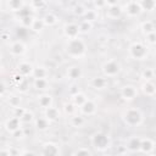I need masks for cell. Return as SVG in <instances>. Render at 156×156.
I'll use <instances>...</instances> for the list:
<instances>
[{"label": "cell", "mask_w": 156, "mask_h": 156, "mask_svg": "<svg viewBox=\"0 0 156 156\" xmlns=\"http://www.w3.org/2000/svg\"><path fill=\"white\" fill-rule=\"evenodd\" d=\"M65 51L66 54L72 58H80L87 52V45L83 39L79 37L73 39H67L65 44Z\"/></svg>", "instance_id": "6da1fadb"}, {"label": "cell", "mask_w": 156, "mask_h": 156, "mask_svg": "<svg viewBox=\"0 0 156 156\" xmlns=\"http://www.w3.org/2000/svg\"><path fill=\"white\" fill-rule=\"evenodd\" d=\"M122 121L127 127L134 128V127H139L143 121H144V116L143 112L136 108V107H128L122 112Z\"/></svg>", "instance_id": "7a4b0ae2"}, {"label": "cell", "mask_w": 156, "mask_h": 156, "mask_svg": "<svg viewBox=\"0 0 156 156\" xmlns=\"http://www.w3.org/2000/svg\"><path fill=\"white\" fill-rule=\"evenodd\" d=\"M128 54L134 60H138V61H141V60H145L149 55V48L141 43V41H134L129 45L128 48Z\"/></svg>", "instance_id": "3957f363"}, {"label": "cell", "mask_w": 156, "mask_h": 156, "mask_svg": "<svg viewBox=\"0 0 156 156\" xmlns=\"http://www.w3.org/2000/svg\"><path fill=\"white\" fill-rule=\"evenodd\" d=\"M101 71H102L105 77H108V78L116 77L121 72V63L116 58H110L102 63Z\"/></svg>", "instance_id": "277c9868"}, {"label": "cell", "mask_w": 156, "mask_h": 156, "mask_svg": "<svg viewBox=\"0 0 156 156\" xmlns=\"http://www.w3.org/2000/svg\"><path fill=\"white\" fill-rule=\"evenodd\" d=\"M110 138L102 132H96L91 135V145L99 151L106 150L107 147H110Z\"/></svg>", "instance_id": "5b68a950"}, {"label": "cell", "mask_w": 156, "mask_h": 156, "mask_svg": "<svg viewBox=\"0 0 156 156\" xmlns=\"http://www.w3.org/2000/svg\"><path fill=\"white\" fill-rule=\"evenodd\" d=\"M123 12H126L129 17H136L143 12V9L138 0H130V1L126 2L124 7H123Z\"/></svg>", "instance_id": "8992f818"}, {"label": "cell", "mask_w": 156, "mask_h": 156, "mask_svg": "<svg viewBox=\"0 0 156 156\" xmlns=\"http://www.w3.org/2000/svg\"><path fill=\"white\" fill-rule=\"evenodd\" d=\"M63 34H65V37L67 39H73V38L79 37V34H80L79 24L78 23H74V22L66 23L63 26Z\"/></svg>", "instance_id": "52a82bcc"}, {"label": "cell", "mask_w": 156, "mask_h": 156, "mask_svg": "<svg viewBox=\"0 0 156 156\" xmlns=\"http://www.w3.org/2000/svg\"><path fill=\"white\" fill-rule=\"evenodd\" d=\"M138 96V89L136 87L132 85V84H127L124 87L121 88V98L123 100H127V101H130L133 99H135Z\"/></svg>", "instance_id": "ba28073f"}, {"label": "cell", "mask_w": 156, "mask_h": 156, "mask_svg": "<svg viewBox=\"0 0 156 156\" xmlns=\"http://www.w3.org/2000/svg\"><path fill=\"white\" fill-rule=\"evenodd\" d=\"M4 127H5V129H6L9 133H13L15 130H17L18 128L22 127V121H21L20 117H17V116L13 115L12 117H10V118H7V119L5 121Z\"/></svg>", "instance_id": "9c48e42d"}, {"label": "cell", "mask_w": 156, "mask_h": 156, "mask_svg": "<svg viewBox=\"0 0 156 156\" xmlns=\"http://www.w3.org/2000/svg\"><path fill=\"white\" fill-rule=\"evenodd\" d=\"M96 110H98V106H96L95 101H93L91 99H88V100L79 107V111H80V113H82L83 116H93V115H95Z\"/></svg>", "instance_id": "30bf717a"}, {"label": "cell", "mask_w": 156, "mask_h": 156, "mask_svg": "<svg viewBox=\"0 0 156 156\" xmlns=\"http://www.w3.org/2000/svg\"><path fill=\"white\" fill-rule=\"evenodd\" d=\"M9 50L13 56H22L26 52V45L21 40H15L9 45Z\"/></svg>", "instance_id": "8fae6325"}, {"label": "cell", "mask_w": 156, "mask_h": 156, "mask_svg": "<svg viewBox=\"0 0 156 156\" xmlns=\"http://www.w3.org/2000/svg\"><path fill=\"white\" fill-rule=\"evenodd\" d=\"M106 17L110 20H117L122 16L123 13V7H121L118 4L117 5H110L106 7Z\"/></svg>", "instance_id": "7c38bea8"}, {"label": "cell", "mask_w": 156, "mask_h": 156, "mask_svg": "<svg viewBox=\"0 0 156 156\" xmlns=\"http://www.w3.org/2000/svg\"><path fill=\"white\" fill-rule=\"evenodd\" d=\"M140 144H141V138L136 135H132L128 138L126 146L129 152H139L140 151Z\"/></svg>", "instance_id": "4fadbf2b"}, {"label": "cell", "mask_w": 156, "mask_h": 156, "mask_svg": "<svg viewBox=\"0 0 156 156\" xmlns=\"http://www.w3.org/2000/svg\"><path fill=\"white\" fill-rule=\"evenodd\" d=\"M41 154L43 155H48V156H56V155H60V147H58L57 144L49 141V143L43 144Z\"/></svg>", "instance_id": "5bb4252c"}, {"label": "cell", "mask_w": 156, "mask_h": 156, "mask_svg": "<svg viewBox=\"0 0 156 156\" xmlns=\"http://www.w3.org/2000/svg\"><path fill=\"white\" fill-rule=\"evenodd\" d=\"M33 71H34V66L28 61H21L17 65V72L21 73L23 77L33 76Z\"/></svg>", "instance_id": "9a60e30c"}, {"label": "cell", "mask_w": 156, "mask_h": 156, "mask_svg": "<svg viewBox=\"0 0 156 156\" xmlns=\"http://www.w3.org/2000/svg\"><path fill=\"white\" fill-rule=\"evenodd\" d=\"M140 89H141L143 94L146 95V96H154V95H156V84L152 83V80H145L140 85Z\"/></svg>", "instance_id": "2e32d148"}, {"label": "cell", "mask_w": 156, "mask_h": 156, "mask_svg": "<svg viewBox=\"0 0 156 156\" xmlns=\"http://www.w3.org/2000/svg\"><path fill=\"white\" fill-rule=\"evenodd\" d=\"M34 126H35V128H37L39 132H45V130H48V129L50 128L51 121L48 119L45 116H44V117H37V118L34 119Z\"/></svg>", "instance_id": "e0dca14e"}, {"label": "cell", "mask_w": 156, "mask_h": 156, "mask_svg": "<svg viewBox=\"0 0 156 156\" xmlns=\"http://www.w3.org/2000/svg\"><path fill=\"white\" fill-rule=\"evenodd\" d=\"M82 76H83V71H82V68L79 66L74 65V66L68 67V69H67V78L69 80H78L79 78H82Z\"/></svg>", "instance_id": "ac0fdd59"}, {"label": "cell", "mask_w": 156, "mask_h": 156, "mask_svg": "<svg viewBox=\"0 0 156 156\" xmlns=\"http://www.w3.org/2000/svg\"><path fill=\"white\" fill-rule=\"evenodd\" d=\"M155 149V141L150 138H143L140 144V152L143 154H150Z\"/></svg>", "instance_id": "d6986e66"}, {"label": "cell", "mask_w": 156, "mask_h": 156, "mask_svg": "<svg viewBox=\"0 0 156 156\" xmlns=\"http://www.w3.org/2000/svg\"><path fill=\"white\" fill-rule=\"evenodd\" d=\"M90 84H91V87L94 88V89H98V90H101V89H105L106 87H107V84H108V82H107V79H106V77L104 76V77H94L91 80H90Z\"/></svg>", "instance_id": "ffe728a7"}, {"label": "cell", "mask_w": 156, "mask_h": 156, "mask_svg": "<svg viewBox=\"0 0 156 156\" xmlns=\"http://www.w3.org/2000/svg\"><path fill=\"white\" fill-rule=\"evenodd\" d=\"M38 105L40 107H43L44 110L52 106V96L50 94H46V93H43L38 96Z\"/></svg>", "instance_id": "44dd1931"}, {"label": "cell", "mask_w": 156, "mask_h": 156, "mask_svg": "<svg viewBox=\"0 0 156 156\" xmlns=\"http://www.w3.org/2000/svg\"><path fill=\"white\" fill-rule=\"evenodd\" d=\"M6 5H7V9L12 12H20L26 6L23 0H6Z\"/></svg>", "instance_id": "7402d4cb"}, {"label": "cell", "mask_w": 156, "mask_h": 156, "mask_svg": "<svg viewBox=\"0 0 156 156\" xmlns=\"http://www.w3.org/2000/svg\"><path fill=\"white\" fill-rule=\"evenodd\" d=\"M60 110L57 108V107H54V106H50V107H48V108H45V112H44V116L48 118V119H50L51 122H54V121H57L58 118H60Z\"/></svg>", "instance_id": "603a6c76"}, {"label": "cell", "mask_w": 156, "mask_h": 156, "mask_svg": "<svg viewBox=\"0 0 156 156\" xmlns=\"http://www.w3.org/2000/svg\"><path fill=\"white\" fill-rule=\"evenodd\" d=\"M33 87L37 90H48L50 88V83L46 78H34L33 79Z\"/></svg>", "instance_id": "cb8c5ba5"}, {"label": "cell", "mask_w": 156, "mask_h": 156, "mask_svg": "<svg viewBox=\"0 0 156 156\" xmlns=\"http://www.w3.org/2000/svg\"><path fill=\"white\" fill-rule=\"evenodd\" d=\"M88 100V98L85 96V94L84 93H82V91H78L77 94H73V95H71V101L77 106V107H80L85 101Z\"/></svg>", "instance_id": "d4e9b609"}, {"label": "cell", "mask_w": 156, "mask_h": 156, "mask_svg": "<svg viewBox=\"0 0 156 156\" xmlns=\"http://www.w3.org/2000/svg\"><path fill=\"white\" fill-rule=\"evenodd\" d=\"M84 122H85V119H84V117H83L82 113H80V115L74 113V115L69 116V124H71L72 127H74V128L82 127V126L84 124Z\"/></svg>", "instance_id": "484cf974"}, {"label": "cell", "mask_w": 156, "mask_h": 156, "mask_svg": "<svg viewBox=\"0 0 156 156\" xmlns=\"http://www.w3.org/2000/svg\"><path fill=\"white\" fill-rule=\"evenodd\" d=\"M43 21H44L45 26L52 27V26H55V24L58 22V17H57L55 13H52V12H48V13H45V15H44Z\"/></svg>", "instance_id": "4316f807"}, {"label": "cell", "mask_w": 156, "mask_h": 156, "mask_svg": "<svg viewBox=\"0 0 156 156\" xmlns=\"http://www.w3.org/2000/svg\"><path fill=\"white\" fill-rule=\"evenodd\" d=\"M140 29H141V32L146 35V34H149V33H151V32L155 30V23H154L152 21L146 20V21L141 22V24H140Z\"/></svg>", "instance_id": "83f0119b"}, {"label": "cell", "mask_w": 156, "mask_h": 156, "mask_svg": "<svg viewBox=\"0 0 156 156\" xmlns=\"http://www.w3.org/2000/svg\"><path fill=\"white\" fill-rule=\"evenodd\" d=\"M143 11H152L156 9V0H138Z\"/></svg>", "instance_id": "f1b7e54d"}, {"label": "cell", "mask_w": 156, "mask_h": 156, "mask_svg": "<svg viewBox=\"0 0 156 156\" xmlns=\"http://www.w3.org/2000/svg\"><path fill=\"white\" fill-rule=\"evenodd\" d=\"M98 17H99L98 11L94 10V9H88V10L85 11V13L83 15V20L89 21V22H91V23H94V22L98 20Z\"/></svg>", "instance_id": "f546056e"}, {"label": "cell", "mask_w": 156, "mask_h": 156, "mask_svg": "<svg viewBox=\"0 0 156 156\" xmlns=\"http://www.w3.org/2000/svg\"><path fill=\"white\" fill-rule=\"evenodd\" d=\"M48 74H49V72L44 66H37V67H34L32 77L33 78H46Z\"/></svg>", "instance_id": "4dcf8cb0"}, {"label": "cell", "mask_w": 156, "mask_h": 156, "mask_svg": "<svg viewBox=\"0 0 156 156\" xmlns=\"http://www.w3.org/2000/svg\"><path fill=\"white\" fill-rule=\"evenodd\" d=\"M44 27H45V23H44L43 18H34V22H33L30 29L33 32H35V33H39V32H41L44 29Z\"/></svg>", "instance_id": "1f68e13d"}, {"label": "cell", "mask_w": 156, "mask_h": 156, "mask_svg": "<svg viewBox=\"0 0 156 156\" xmlns=\"http://www.w3.org/2000/svg\"><path fill=\"white\" fill-rule=\"evenodd\" d=\"M140 77H141L144 80H152V79L155 78V71H154L152 68H150V67H146V68H144V69L141 71Z\"/></svg>", "instance_id": "d6a6232c"}, {"label": "cell", "mask_w": 156, "mask_h": 156, "mask_svg": "<svg viewBox=\"0 0 156 156\" xmlns=\"http://www.w3.org/2000/svg\"><path fill=\"white\" fill-rule=\"evenodd\" d=\"M78 24H79V30H80V33H83V34H87V33H89V32L93 29V23L89 22V21L83 20V21H80Z\"/></svg>", "instance_id": "836d02e7"}, {"label": "cell", "mask_w": 156, "mask_h": 156, "mask_svg": "<svg viewBox=\"0 0 156 156\" xmlns=\"http://www.w3.org/2000/svg\"><path fill=\"white\" fill-rule=\"evenodd\" d=\"M76 110H77V106L72 101H68V102L63 104V112H65V115L72 116V115L76 113Z\"/></svg>", "instance_id": "e575fe53"}, {"label": "cell", "mask_w": 156, "mask_h": 156, "mask_svg": "<svg viewBox=\"0 0 156 156\" xmlns=\"http://www.w3.org/2000/svg\"><path fill=\"white\" fill-rule=\"evenodd\" d=\"M7 104L10 105V107H17L21 105V96L15 95V94H10L7 98Z\"/></svg>", "instance_id": "d590c367"}, {"label": "cell", "mask_w": 156, "mask_h": 156, "mask_svg": "<svg viewBox=\"0 0 156 156\" xmlns=\"http://www.w3.org/2000/svg\"><path fill=\"white\" fill-rule=\"evenodd\" d=\"M20 22H21V26L22 27H26V28H30L33 22H34V17L28 15V16H24V17H20Z\"/></svg>", "instance_id": "8d00e7d4"}, {"label": "cell", "mask_w": 156, "mask_h": 156, "mask_svg": "<svg viewBox=\"0 0 156 156\" xmlns=\"http://www.w3.org/2000/svg\"><path fill=\"white\" fill-rule=\"evenodd\" d=\"M46 6V1L45 0H32V2L29 4V7L33 9L34 11H38V10H41Z\"/></svg>", "instance_id": "74e56055"}, {"label": "cell", "mask_w": 156, "mask_h": 156, "mask_svg": "<svg viewBox=\"0 0 156 156\" xmlns=\"http://www.w3.org/2000/svg\"><path fill=\"white\" fill-rule=\"evenodd\" d=\"M85 11H87V9H85L84 5H82V4H76V5L73 6V9H72V12H73L76 16H78V17H83V15L85 13Z\"/></svg>", "instance_id": "f35d334b"}, {"label": "cell", "mask_w": 156, "mask_h": 156, "mask_svg": "<svg viewBox=\"0 0 156 156\" xmlns=\"http://www.w3.org/2000/svg\"><path fill=\"white\" fill-rule=\"evenodd\" d=\"M34 115H33V112L32 111H29V110H26V112L23 113V116L21 117V121H22V123H30V122H34Z\"/></svg>", "instance_id": "ab89813d"}, {"label": "cell", "mask_w": 156, "mask_h": 156, "mask_svg": "<svg viewBox=\"0 0 156 156\" xmlns=\"http://www.w3.org/2000/svg\"><path fill=\"white\" fill-rule=\"evenodd\" d=\"M72 155H78V156L85 155V156H88V155H93V151H91L90 149L85 147V146H80V147H78L77 150H74V151L72 152Z\"/></svg>", "instance_id": "60d3db41"}, {"label": "cell", "mask_w": 156, "mask_h": 156, "mask_svg": "<svg viewBox=\"0 0 156 156\" xmlns=\"http://www.w3.org/2000/svg\"><path fill=\"white\" fill-rule=\"evenodd\" d=\"M12 134V136L15 138V139H23L24 136H26V133H24V128H18L17 130H15L13 133H11Z\"/></svg>", "instance_id": "b9f144b4"}, {"label": "cell", "mask_w": 156, "mask_h": 156, "mask_svg": "<svg viewBox=\"0 0 156 156\" xmlns=\"http://www.w3.org/2000/svg\"><path fill=\"white\" fill-rule=\"evenodd\" d=\"M93 2H94L95 9H98V10H102V9H106L107 7L106 0H93Z\"/></svg>", "instance_id": "7bdbcfd3"}, {"label": "cell", "mask_w": 156, "mask_h": 156, "mask_svg": "<svg viewBox=\"0 0 156 156\" xmlns=\"http://www.w3.org/2000/svg\"><path fill=\"white\" fill-rule=\"evenodd\" d=\"M145 38H146V41H147L149 44H151V45L156 44V30H154V32L146 34Z\"/></svg>", "instance_id": "ee69618b"}, {"label": "cell", "mask_w": 156, "mask_h": 156, "mask_svg": "<svg viewBox=\"0 0 156 156\" xmlns=\"http://www.w3.org/2000/svg\"><path fill=\"white\" fill-rule=\"evenodd\" d=\"M26 110H27V108H24V107H21V106H17V107H13V115L21 118V117L23 116V113L26 112Z\"/></svg>", "instance_id": "f6af8a7d"}, {"label": "cell", "mask_w": 156, "mask_h": 156, "mask_svg": "<svg viewBox=\"0 0 156 156\" xmlns=\"http://www.w3.org/2000/svg\"><path fill=\"white\" fill-rule=\"evenodd\" d=\"M17 13H18V16H20V17H24V16L30 15V11H29V9H28V7H26V6H24V7H23L20 12H17Z\"/></svg>", "instance_id": "bcb514c9"}, {"label": "cell", "mask_w": 156, "mask_h": 156, "mask_svg": "<svg viewBox=\"0 0 156 156\" xmlns=\"http://www.w3.org/2000/svg\"><path fill=\"white\" fill-rule=\"evenodd\" d=\"M1 39H2V41H7V40L10 39V33L2 32V33H1Z\"/></svg>", "instance_id": "7dc6e473"}, {"label": "cell", "mask_w": 156, "mask_h": 156, "mask_svg": "<svg viewBox=\"0 0 156 156\" xmlns=\"http://www.w3.org/2000/svg\"><path fill=\"white\" fill-rule=\"evenodd\" d=\"M79 91V89L77 88V85H72V88L69 89V95H73V94H77Z\"/></svg>", "instance_id": "c3c4849f"}, {"label": "cell", "mask_w": 156, "mask_h": 156, "mask_svg": "<svg viewBox=\"0 0 156 156\" xmlns=\"http://www.w3.org/2000/svg\"><path fill=\"white\" fill-rule=\"evenodd\" d=\"M98 38H99V41H101V43H105V41H107V39H108L107 35H99Z\"/></svg>", "instance_id": "681fc988"}, {"label": "cell", "mask_w": 156, "mask_h": 156, "mask_svg": "<svg viewBox=\"0 0 156 156\" xmlns=\"http://www.w3.org/2000/svg\"><path fill=\"white\" fill-rule=\"evenodd\" d=\"M106 2H107V6H110V5H117L119 2V0H106Z\"/></svg>", "instance_id": "f907efd6"}, {"label": "cell", "mask_w": 156, "mask_h": 156, "mask_svg": "<svg viewBox=\"0 0 156 156\" xmlns=\"http://www.w3.org/2000/svg\"><path fill=\"white\" fill-rule=\"evenodd\" d=\"M23 2L27 5V4H30V2H32V0H23Z\"/></svg>", "instance_id": "816d5d0a"}, {"label": "cell", "mask_w": 156, "mask_h": 156, "mask_svg": "<svg viewBox=\"0 0 156 156\" xmlns=\"http://www.w3.org/2000/svg\"><path fill=\"white\" fill-rule=\"evenodd\" d=\"M45 1H46V2H49V1H51V0H45Z\"/></svg>", "instance_id": "f5cc1de1"}, {"label": "cell", "mask_w": 156, "mask_h": 156, "mask_svg": "<svg viewBox=\"0 0 156 156\" xmlns=\"http://www.w3.org/2000/svg\"><path fill=\"white\" fill-rule=\"evenodd\" d=\"M83 1H89V0H83Z\"/></svg>", "instance_id": "db71d44e"}]
</instances>
